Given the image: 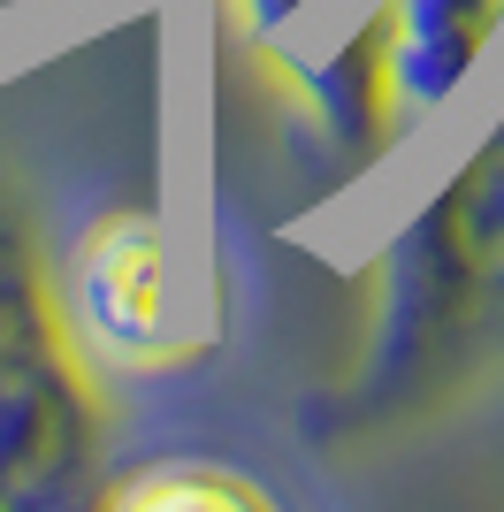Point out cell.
Segmentation results:
<instances>
[{
  "label": "cell",
  "mask_w": 504,
  "mask_h": 512,
  "mask_svg": "<svg viewBox=\"0 0 504 512\" xmlns=\"http://www.w3.org/2000/svg\"><path fill=\"white\" fill-rule=\"evenodd\" d=\"M84 314H92V337L115 344V352H161L168 344V253L161 230L146 214H130L92 245V268H84Z\"/></svg>",
  "instance_id": "6da1fadb"
},
{
  "label": "cell",
  "mask_w": 504,
  "mask_h": 512,
  "mask_svg": "<svg viewBox=\"0 0 504 512\" xmlns=\"http://www.w3.org/2000/svg\"><path fill=\"white\" fill-rule=\"evenodd\" d=\"M115 505H191V512H222V505H245V512H268V497L252 490V482H237V474H214V467H176V474H146V482H130Z\"/></svg>",
  "instance_id": "7a4b0ae2"
}]
</instances>
